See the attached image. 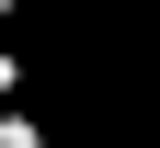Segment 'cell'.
I'll return each instance as SVG.
<instances>
[{
	"instance_id": "1",
	"label": "cell",
	"mask_w": 160,
	"mask_h": 148,
	"mask_svg": "<svg viewBox=\"0 0 160 148\" xmlns=\"http://www.w3.org/2000/svg\"><path fill=\"white\" fill-rule=\"evenodd\" d=\"M0 23H23V0H0Z\"/></svg>"
}]
</instances>
